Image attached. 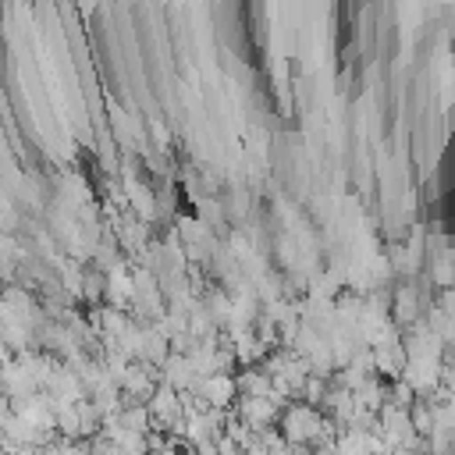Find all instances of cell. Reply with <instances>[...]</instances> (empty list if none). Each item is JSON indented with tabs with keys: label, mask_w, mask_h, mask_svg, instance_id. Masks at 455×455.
<instances>
[{
	"label": "cell",
	"mask_w": 455,
	"mask_h": 455,
	"mask_svg": "<svg viewBox=\"0 0 455 455\" xmlns=\"http://www.w3.org/2000/svg\"><path fill=\"white\" fill-rule=\"evenodd\" d=\"M331 423H334V419H331L323 409H316V405H309V402H291V405H284L277 430H281L284 441L295 444V448H316V444H327V427H331Z\"/></svg>",
	"instance_id": "1"
},
{
	"label": "cell",
	"mask_w": 455,
	"mask_h": 455,
	"mask_svg": "<svg viewBox=\"0 0 455 455\" xmlns=\"http://www.w3.org/2000/svg\"><path fill=\"white\" fill-rule=\"evenodd\" d=\"M196 395H199L210 409H217V412H231V409L238 405V398H242V391H238V377H231L228 370H224V373L199 377Z\"/></svg>",
	"instance_id": "2"
},
{
	"label": "cell",
	"mask_w": 455,
	"mask_h": 455,
	"mask_svg": "<svg viewBox=\"0 0 455 455\" xmlns=\"http://www.w3.org/2000/svg\"><path fill=\"white\" fill-rule=\"evenodd\" d=\"M231 412H235L242 423H249L252 430H267V427H277V423H281L284 405H281L274 395H263V398H249V395H242L238 405H235Z\"/></svg>",
	"instance_id": "3"
},
{
	"label": "cell",
	"mask_w": 455,
	"mask_h": 455,
	"mask_svg": "<svg viewBox=\"0 0 455 455\" xmlns=\"http://www.w3.org/2000/svg\"><path fill=\"white\" fill-rule=\"evenodd\" d=\"M238 391L242 395H249V398H263V395H274V377L259 366H245L242 373H238Z\"/></svg>",
	"instance_id": "4"
},
{
	"label": "cell",
	"mask_w": 455,
	"mask_h": 455,
	"mask_svg": "<svg viewBox=\"0 0 455 455\" xmlns=\"http://www.w3.org/2000/svg\"><path fill=\"white\" fill-rule=\"evenodd\" d=\"M57 434L75 441V437H85L82 434V412H78V402H57Z\"/></svg>",
	"instance_id": "5"
}]
</instances>
